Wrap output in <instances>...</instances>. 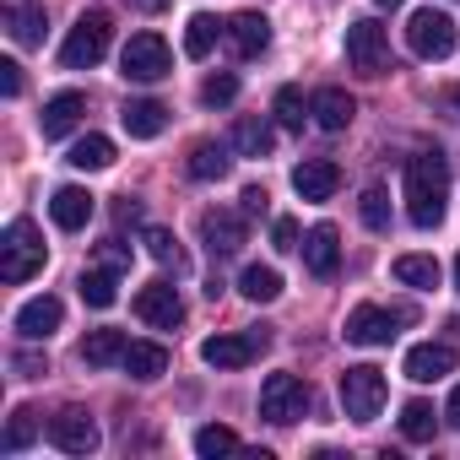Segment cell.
<instances>
[{
	"label": "cell",
	"instance_id": "obj_13",
	"mask_svg": "<svg viewBox=\"0 0 460 460\" xmlns=\"http://www.w3.org/2000/svg\"><path fill=\"white\" fill-rule=\"evenodd\" d=\"M49 444L55 449H66V455H93L98 449V422L87 417V411H60V417H49Z\"/></svg>",
	"mask_w": 460,
	"mask_h": 460
},
{
	"label": "cell",
	"instance_id": "obj_43",
	"mask_svg": "<svg viewBox=\"0 0 460 460\" xmlns=\"http://www.w3.org/2000/svg\"><path fill=\"white\" fill-rule=\"evenodd\" d=\"M239 200H244V217H266V211H271V195H266L261 184H250Z\"/></svg>",
	"mask_w": 460,
	"mask_h": 460
},
{
	"label": "cell",
	"instance_id": "obj_35",
	"mask_svg": "<svg viewBox=\"0 0 460 460\" xmlns=\"http://www.w3.org/2000/svg\"><path fill=\"white\" fill-rule=\"evenodd\" d=\"M234 98H239V76H234V71H211V76L200 82V103H206V109H227Z\"/></svg>",
	"mask_w": 460,
	"mask_h": 460
},
{
	"label": "cell",
	"instance_id": "obj_15",
	"mask_svg": "<svg viewBox=\"0 0 460 460\" xmlns=\"http://www.w3.org/2000/svg\"><path fill=\"white\" fill-rule=\"evenodd\" d=\"M66 325V304L55 298V293H44V298H28L22 309H17V331L28 336V341H44V336H55Z\"/></svg>",
	"mask_w": 460,
	"mask_h": 460
},
{
	"label": "cell",
	"instance_id": "obj_47",
	"mask_svg": "<svg viewBox=\"0 0 460 460\" xmlns=\"http://www.w3.org/2000/svg\"><path fill=\"white\" fill-rule=\"evenodd\" d=\"M455 293H460V255H455Z\"/></svg>",
	"mask_w": 460,
	"mask_h": 460
},
{
	"label": "cell",
	"instance_id": "obj_30",
	"mask_svg": "<svg viewBox=\"0 0 460 460\" xmlns=\"http://www.w3.org/2000/svg\"><path fill=\"white\" fill-rule=\"evenodd\" d=\"M390 271H395V282H406V288H417V293H422V288H438V261H433V255H395Z\"/></svg>",
	"mask_w": 460,
	"mask_h": 460
},
{
	"label": "cell",
	"instance_id": "obj_38",
	"mask_svg": "<svg viewBox=\"0 0 460 460\" xmlns=\"http://www.w3.org/2000/svg\"><path fill=\"white\" fill-rule=\"evenodd\" d=\"M358 211H363V222L374 227V234H385V227H390V195H385L379 184H368V190H363Z\"/></svg>",
	"mask_w": 460,
	"mask_h": 460
},
{
	"label": "cell",
	"instance_id": "obj_8",
	"mask_svg": "<svg viewBox=\"0 0 460 460\" xmlns=\"http://www.w3.org/2000/svg\"><path fill=\"white\" fill-rule=\"evenodd\" d=\"M168 71H173V55H168V44L157 33H136L125 44V55H119V76L125 82H163Z\"/></svg>",
	"mask_w": 460,
	"mask_h": 460
},
{
	"label": "cell",
	"instance_id": "obj_32",
	"mask_svg": "<svg viewBox=\"0 0 460 460\" xmlns=\"http://www.w3.org/2000/svg\"><path fill=\"white\" fill-rule=\"evenodd\" d=\"M82 298H87L93 309H109V304L119 298V271H109V266L82 271Z\"/></svg>",
	"mask_w": 460,
	"mask_h": 460
},
{
	"label": "cell",
	"instance_id": "obj_23",
	"mask_svg": "<svg viewBox=\"0 0 460 460\" xmlns=\"http://www.w3.org/2000/svg\"><path fill=\"white\" fill-rule=\"evenodd\" d=\"M119 119H125L130 141H152V136H163V125H168V109H163L157 98H130V103L119 109Z\"/></svg>",
	"mask_w": 460,
	"mask_h": 460
},
{
	"label": "cell",
	"instance_id": "obj_18",
	"mask_svg": "<svg viewBox=\"0 0 460 460\" xmlns=\"http://www.w3.org/2000/svg\"><path fill=\"white\" fill-rule=\"evenodd\" d=\"M82 114H87V98H82V93H55V98L44 103V114H39V130H44V141H60V136H71V130L82 125Z\"/></svg>",
	"mask_w": 460,
	"mask_h": 460
},
{
	"label": "cell",
	"instance_id": "obj_6",
	"mask_svg": "<svg viewBox=\"0 0 460 460\" xmlns=\"http://www.w3.org/2000/svg\"><path fill=\"white\" fill-rule=\"evenodd\" d=\"M347 66L363 71V76H385V66H390V33H385V22L358 17L347 28Z\"/></svg>",
	"mask_w": 460,
	"mask_h": 460
},
{
	"label": "cell",
	"instance_id": "obj_2",
	"mask_svg": "<svg viewBox=\"0 0 460 460\" xmlns=\"http://www.w3.org/2000/svg\"><path fill=\"white\" fill-rule=\"evenodd\" d=\"M44 261H49V250H44V239H39V227H33L28 217H17V222L6 227V239H0V277L17 288V282L39 277Z\"/></svg>",
	"mask_w": 460,
	"mask_h": 460
},
{
	"label": "cell",
	"instance_id": "obj_33",
	"mask_svg": "<svg viewBox=\"0 0 460 460\" xmlns=\"http://www.w3.org/2000/svg\"><path fill=\"white\" fill-rule=\"evenodd\" d=\"M433 428H438V422H433V406H428V401H406V406H401V438L428 444Z\"/></svg>",
	"mask_w": 460,
	"mask_h": 460
},
{
	"label": "cell",
	"instance_id": "obj_14",
	"mask_svg": "<svg viewBox=\"0 0 460 460\" xmlns=\"http://www.w3.org/2000/svg\"><path fill=\"white\" fill-rule=\"evenodd\" d=\"M293 190H298V200H331L341 190V168L331 157H304L293 168Z\"/></svg>",
	"mask_w": 460,
	"mask_h": 460
},
{
	"label": "cell",
	"instance_id": "obj_44",
	"mask_svg": "<svg viewBox=\"0 0 460 460\" xmlns=\"http://www.w3.org/2000/svg\"><path fill=\"white\" fill-rule=\"evenodd\" d=\"M12 368H17L22 379H39V374H49V363H44V358H33V352H17V358H12Z\"/></svg>",
	"mask_w": 460,
	"mask_h": 460
},
{
	"label": "cell",
	"instance_id": "obj_9",
	"mask_svg": "<svg viewBox=\"0 0 460 460\" xmlns=\"http://www.w3.org/2000/svg\"><path fill=\"white\" fill-rule=\"evenodd\" d=\"M266 347H271L266 325L261 331H244V336H206L200 341V363H211V368H250Z\"/></svg>",
	"mask_w": 460,
	"mask_h": 460
},
{
	"label": "cell",
	"instance_id": "obj_42",
	"mask_svg": "<svg viewBox=\"0 0 460 460\" xmlns=\"http://www.w3.org/2000/svg\"><path fill=\"white\" fill-rule=\"evenodd\" d=\"M98 261H103L109 271H125V266H130V250H125L119 239H109V244H98Z\"/></svg>",
	"mask_w": 460,
	"mask_h": 460
},
{
	"label": "cell",
	"instance_id": "obj_17",
	"mask_svg": "<svg viewBox=\"0 0 460 460\" xmlns=\"http://www.w3.org/2000/svg\"><path fill=\"white\" fill-rule=\"evenodd\" d=\"M227 146H234L239 157H271L277 130H271V119H266V114H239V119H234V130H227Z\"/></svg>",
	"mask_w": 460,
	"mask_h": 460
},
{
	"label": "cell",
	"instance_id": "obj_49",
	"mask_svg": "<svg viewBox=\"0 0 460 460\" xmlns=\"http://www.w3.org/2000/svg\"><path fill=\"white\" fill-rule=\"evenodd\" d=\"M455 109H460V87H455Z\"/></svg>",
	"mask_w": 460,
	"mask_h": 460
},
{
	"label": "cell",
	"instance_id": "obj_16",
	"mask_svg": "<svg viewBox=\"0 0 460 460\" xmlns=\"http://www.w3.org/2000/svg\"><path fill=\"white\" fill-rule=\"evenodd\" d=\"M298 255H304V266H309L314 277H336V266H341V239H336V227H331V222L309 227L304 244H298Z\"/></svg>",
	"mask_w": 460,
	"mask_h": 460
},
{
	"label": "cell",
	"instance_id": "obj_36",
	"mask_svg": "<svg viewBox=\"0 0 460 460\" xmlns=\"http://www.w3.org/2000/svg\"><path fill=\"white\" fill-rule=\"evenodd\" d=\"M33 433H39L33 411H28V406H17V411H12V422H6V438H0V449L17 455V449H28V444H33Z\"/></svg>",
	"mask_w": 460,
	"mask_h": 460
},
{
	"label": "cell",
	"instance_id": "obj_39",
	"mask_svg": "<svg viewBox=\"0 0 460 460\" xmlns=\"http://www.w3.org/2000/svg\"><path fill=\"white\" fill-rule=\"evenodd\" d=\"M271 114H277L288 130H304V114H309V109H304V93H298V87H282L277 103H271Z\"/></svg>",
	"mask_w": 460,
	"mask_h": 460
},
{
	"label": "cell",
	"instance_id": "obj_46",
	"mask_svg": "<svg viewBox=\"0 0 460 460\" xmlns=\"http://www.w3.org/2000/svg\"><path fill=\"white\" fill-rule=\"evenodd\" d=\"M136 6H141V12H163V6H168V0H136Z\"/></svg>",
	"mask_w": 460,
	"mask_h": 460
},
{
	"label": "cell",
	"instance_id": "obj_27",
	"mask_svg": "<svg viewBox=\"0 0 460 460\" xmlns=\"http://www.w3.org/2000/svg\"><path fill=\"white\" fill-rule=\"evenodd\" d=\"M125 331H93L87 341H82V363L87 368H109V363H125Z\"/></svg>",
	"mask_w": 460,
	"mask_h": 460
},
{
	"label": "cell",
	"instance_id": "obj_28",
	"mask_svg": "<svg viewBox=\"0 0 460 460\" xmlns=\"http://www.w3.org/2000/svg\"><path fill=\"white\" fill-rule=\"evenodd\" d=\"M6 33H12L22 49L44 44V6H6Z\"/></svg>",
	"mask_w": 460,
	"mask_h": 460
},
{
	"label": "cell",
	"instance_id": "obj_29",
	"mask_svg": "<svg viewBox=\"0 0 460 460\" xmlns=\"http://www.w3.org/2000/svg\"><path fill=\"white\" fill-rule=\"evenodd\" d=\"M71 168H82V173H98V168H109L114 163V141L109 136H82L76 146H71V157H66Z\"/></svg>",
	"mask_w": 460,
	"mask_h": 460
},
{
	"label": "cell",
	"instance_id": "obj_12",
	"mask_svg": "<svg viewBox=\"0 0 460 460\" xmlns=\"http://www.w3.org/2000/svg\"><path fill=\"white\" fill-rule=\"evenodd\" d=\"M395 320L401 314H390V309H379V304H358L352 314H347V341L352 347H385L390 336H395Z\"/></svg>",
	"mask_w": 460,
	"mask_h": 460
},
{
	"label": "cell",
	"instance_id": "obj_25",
	"mask_svg": "<svg viewBox=\"0 0 460 460\" xmlns=\"http://www.w3.org/2000/svg\"><path fill=\"white\" fill-rule=\"evenodd\" d=\"M125 374H130V379H163V374H168V347H157V341H130V347H125Z\"/></svg>",
	"mask_w": 460,
	"mask_h": 460
},
{
	"label": "cell",
	"instance_id": "obj_48",
	"mask_svg": "<svg viewBox=\"0 0 460 460\" xmlns=\"http://www.w3.org/2000/svg\"><path fill=\"white\" fill-rule=\"evenodd\" d=\"M379 6H401V0H379Z\"/></svg>",
	"mask_w": 460,
	"mask_h": 460
},
{
	"label": "cell",
	"instance_id": "obj_34",
	"mask_svg": "<svg viewBox=\"0 0 460 460\" xmlns=\"http://www.w3.org/2000/svg\"><path fill=\"white\" fill-rule=\"evenodd\" d=\"M234 449H239V433H234V428H222V422H206V428L195 433V455H206V460L234 455Z\"/></svg>",
	"mask_w": 460,
	"mask_h": 460
},
{
	"label": "cell",
	"instance_id": "obj_40",
	"mask_svg": "<svg viewBox=\"0 0 460 460\" xmlns=\"http://www.w3.org/2000/svg\"><path fill=\"white\" fill-rule=\"evenodd\" d=\"M271 244H277L282 255L304 244V239H298V222H293V217H277V222H271Z\"/></svg>",
	"mask_w": 460,
	"mask_h": 460
},
{
	"label": "cell",
	"instance_id": "obj_24",
	"mask_svg": "<svg viewBox=\"0 0 460 460\" xmlns=\"http://www.w3.org/2000/svg\"><path fill=\"white\" fill-rule=\"evenodd\" d=\"M190 179H200V184H217V179H227V168H234V157H227V146H217V141H200V146H190Z\"/></svg>",
	"mask_w": 460,
	"mask_h": 460
},
{
	"label": "cell",
	"instance_id": "obj_11",
	"mask_svg": "<svg viewBox=\"0 0 460 460\" xmlns=\"http://www.w3.org/2000/svg\"><path fill=\"white\" fill-rule=\"evenodd\" d=\"M200 239H206V250H211V255H239V250L250 244L244 211H227V206L206 211V217H200Z\"/></svg>",
	"mask_w": 460,
	"mask_h": 460
},
{
	"label": "cell",
	"instance_id": "obj_7",
	"mask_svg": "<svg viewBox=\"0 0 460 460\" xmlns=\"http://www.w3.org/2000/svg\"><path fill=\"white\" fill-rule=\"evenodd\" d=\"M304 411H309V385H304L298 374H271V379L261 385V417H266V422L288 428V422H298Z\"/></svg>",
	"mask_w": 460,
	"mask_h": 460
},
{
	"label": "cell",
	"instance_id": "obj_41",
	"mask_svg": "<svg viewBox=\"0 0 460 460\" xmlns=\"http://www.w3.org/2000/svg\"><path fill=\"white\" fill-rule=\"evenodd\" d=\"M0 93H6V98H22V66H17V60H0Z\"/></svg>",
	"mask_w": 460,
	"mask_h": 460
},
{
	"label": "cell",
	"instance_id": "obj_26",
	"mask_svg": "<svg viewBox=\"0 0 460 460\" xmlns=\"http://www.w3.org/2000/svg\"><path fill=\"white\" fill-rule=\"evenodd\" d=\"M227 33V22H217V17H206V12H195L190 22H184V55L190 60H206L211 49H217V39Z\"/></svg>",
	"mask_w": 460,
	"mask_h": 460
},
{
	"label": "cell",
	"instance_id": "obj_37",
	"mask_svg": "<svg viewBox=\"0 0 460 460\" xmlns=\"http://www.w3.org/2000/svg\"><path fill=\"white\" fill-rule=\"evenodd\" d=\"M146 255L163 261V266H173V271L184 266V250H179V239L168 234V227H146Z\"/></svg>",
	"mask_w": 460,
	"mask_h": 460
},
{
	"label": "cell",
	"instance_id": "obj_19",
	"mask_svg": "<svg viewBox=\"0 0 460 460\" xmlns=\"http://www.w3.org/2000/svg\"><path fill=\"white\" fill-rule=\"evenodd\" d=\"M227 44H234L239 60H255V55L271 49V22L261 12H239L234 22H227Z\"/></svg>",
	"mask_w": 460,
	"mask_h": 460
},
{
	"label": "cell",
	"instance_id": "obj_3",
	"mask_svg": "<svg viewBox=\"0 0 460 460\" xmlns=\"http://www.w3.org/2000/svg\"><path fill=\"white\" fill-rule=\"evenodd\" d=\"M109 39H114V17H109V12H82L76 28H71V39L60 44V66H66V71L98 66V60L109 55Z\"/></svg>",
	"mask_w": 460,
	"mask_h": 460
},
{
	"label": "cell",
	"instance_id": "obj_5",
	"mask_svg": "<svg viewBox=\"0 0 460 460\" xmlns=\"http://www.w3.org/2000/svg\"><path fill=\"white\" fill-rule=\"evenodd\" d=\"M385 395H390V385L374 363H358V368L341 374V406H347L352 422H374L385 411Z\"/></svg>",
	"mask_w": 460,
	"mask_h": 460
},
{
	"label": "cell",
	"instance_id": "obj_31",
	"mask_svg": "<svg viewBox=\"0 0 460 460\" xmlns=\"http://www.w3.org/2000/svg\"><path fill=\"white\" fill-rule=\"evenodd\" d=\"M239 293H244L250 304H271V298H282V271H277V266H250V271L239 277Z\"/></svg>",
	"mask_w": 460,
	"mask_h": 460
},
{
	"label": "cell",
	"instance_id": "obj_10",
	"mask_svg": "<svg viewBox=\"0 0 460 460\" xmlns=\"http://www.w3.org/2000/svg\"><path fill=\"white\" fill-rule=\"evenodd\" d=\"M136 320H146L152 331L184 325V298H179V288H173V282H146V288L136 293Z\"/></svg>",
	"mask_w": 460,
	"mask_h": 460
},
{
	"label": "cell",
	"instance_id": "obj_21",
	"mask_svg": "<svg viewBox=\"0 0 460 460\" xmlns=\"http://www.w3.org/2000/svg\"><path fill=\"white\" fill-rule=\"evenodd\" d=\"M49 217H55V227H66V234H82V227L93 222V195L76 190V184H66V190H55Z\"/></svg>",
	"mask_w": 460,
	"mask_h": 460
},
{
	"label": "cell",
	"instance_id": "obj_20",
	"mask_svg": "<svg viewBox=\"0 0 460 460\" xmlns=\"http://www.w3.org/2000/svg\"><path fill=\"white\" fill-rule=\"evenodd\" d=\"M444 374H455V347L449 341H422V347L406 352V379L428 385V379H444Z\"/></svg>",
	"mask_w": 460,
	"mask_h": 460
},
{
	"label": "cell",
	"instance_id": "obj_1",
	"mask_svg": "<svg viewBox=\"0 0 460 460\" xmlns=\"http://www.w3.org/2000/svg\"><path fill=\"white\" fill-rule=\"evenodd\" d=\"M444 211H449V163L438 152H422L406 163V217L428 234L444 222Z\"/></svg>",
	"mask_w": 460,
	"mask_h": 460
},
{
	"label": "cell",
	"instance_id": "obj_45",
	"mask_svg": "<svg viewBox=\"0 0 460 460\" xmlns=\"http://www.w3.org/2000/svg\"><path fill=\"white\" fill-rule=\"evenodd\" d=\"M444 422H449V428H455V433H460V385H455V390H449V406H444Z\"/></svg>",
	"mask_w": 460,
	"mask_h": 460
},
{
	"label": "cell",
	"instance_id": "obj_22",
	"mask_svg": "<svg viewBox=\"0 0 460 460\" xmlns=\"http://www.w3.org/2000/svg\"><path fill=\"white\" fill-rule=\"evenodd\" d=\"M309 114H314V125H320V130H331V136H336V130H347V125H352L358 103H352L341 87H320V93H314V103H309Z\"/></svg>",
	"mask_w": 460,
	"mask_h": 460
},
{
	"label": "cell",
	"instance_id": "obj_4",
	"mask_svg": "<svg viewBox=\"0 0 460 460\" xmlns=\"http://www.w3.org/2000/svg\"><path fill=\"white\" fill-rule=\"evenodd\" d=\"M455 44H460V33H455V17H449V12L422 6V12L406 17V49H411V55H422V60H449Z\"/></svg>",
	"mask_w": 460,
	"mask_h": 460
}]
</instances>
